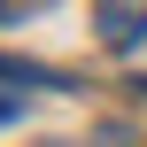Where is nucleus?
Listing matches in <instances>:
<instances>
[{
  "label": "nucleus",
  "instance_id": "obj_2",
  "mask_svg": "<svg viewBox=\"0 0 147 147\" xmlns=\"http://www.w3.org/2000/svg\"><path fill=\"white\" fill-rule=\"evenodd\" d=\"M0 78H8V85H62L54 70H39V62H23V54H0Z\"/></svg>",
  "mask_w": 147,
  "mask_h": 147
},
{
  "label": "nucleus",
  "instance_id": "obj_1",
  "mask_svg": "<svg viewBox=\"0 0 147 147\" xmlns=\"http://www.w3.org/2000/svg\"><path fill=\"white\" fill-rule=\"evenodd\" d=\"M93 31H101L109 54H132L147 39V0H101V8H93Z\"/></svg>",
  "mask_w": 147,
  "mask_h": 147
},
{
  "label": "nucleus",
  "instance_id": "obj_3",
  "mask_svg": "<svg viewBox=\"0 0 147 147\" xmlns=\"http://www.w3.org/2000/svg\"><path fill=\"white\" fill-rule=\"evenodd\" d=\"M0 16H8V0H0Z\"/></svg>",
  "mask_w": 147,
  "mask_h": 147
}]
</instances>
